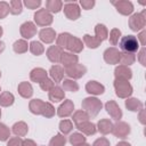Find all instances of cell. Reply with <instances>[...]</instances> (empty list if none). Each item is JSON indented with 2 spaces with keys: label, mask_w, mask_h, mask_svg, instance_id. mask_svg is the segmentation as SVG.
Instances as JSON below:
<instances>
[{
  "label": "cell",
  "mask_w": 146,
  "mask_h": 146,
  "mask_svg": "<svg viewBox=\"0 0 146 146\" xmlns=\"http://www.w3.org/2000/svg\"><path fill=\"white\" fill-rule=\"evenodd\" d=\"M72 129H73V124H72V122L70 120H63V121H60V123H59V130L64 135L71 132Z\"/></svg>",
  "instance_id": "39"
},
{
  "label": "cell",
  "mask_w": 146,
  "mask_h": 146,
  "mask_svg": "<svg viewBox=\"0 0 146 146\" xmlns=\"http://www.w3.org/2000/svg\"><path fill=\"white\" fill-rule=\"evenodd\" d=\"M76 128L82 131L83 133L90 136V135H94L96 132V125L89 121H84V122H81V123H78L76 124Z\"/></svg>",
  "instance_id": "21"
},
{
  "label": "cell",
  "mask_w": 146,
  "mask_h": 146,
  "mask_svg": "<svg viewBox=\"0 0 146 146\" xmlns=\"http://www.w3.org/2000/svg\"><path fill=\"white\" fill-rule=\"evenodd\" d=\"M22 146H35V143L31 139H25L22 141Z\"/></svg>",
  "instance_id": "52"
},
{
  "label": "cell",
  "mask_w": 146,
  "mask_h": 146,
  "mask_svg": "<svg viewBox=\"0 0 146 146\" xmlns=\"http://www.w3.org/2000/svg\"><path fill=\"white\" fill-rule=\"evenodd\" d=\"M49 73H50L51 79L55 82H62V80L64 78V70H63L62 66H59V65H52L50 67Z\"/></svg>",
  "instance_id": "19"
},
{
  "label": "cell",
  "mask_w": 146,
  "mask_h": 146,
  "mask_svg": "<svg viewBox=\"0 0 146 146\" xmlns=\"http://www.w3.org/2000/svg\"><path fill=\"white\" fill-rule=\"evenodd\" d=\"M41 114L43 116H46V117H51L55 114V108L52 107V105L50 103H44L43 110H42V113Z\"/></svg>",
  "instance_id": "44"
},
{
  "label": "cell",
  "mask_w": 146,
  "mask_h": 146,
  "mask_svg": "<svg viewBox=\"0 0 146 146\" xmlns=\"http://www.w3.org/2000/svg\"><path fill=\"white\" fill-rule=\"evenodd\" d=\"M73 108H74L73 103H72L70 99H67V100H65V102L58 107V110H57V114H58V116H60V117L68 116V115L72 114Z\"/></svg>",
  "instance_id": "14"
},
{
  "label": "cell",
  "mask_w": 146,
  "mask_h": 146,
  "mask_svg": "<svg viewBox=\"0 0 146 146\" xmlns=\"http://www.w3.org/2000/svg\"><path fill=\"white\" fill-rule=\"evenodd\" d=\"M8 13H9V3L1 1L0 2V19L5 18L8 15Z\"/></svg>",
  "instance_id": "47"
},
{
  "label": "cell",
  "mask_w": 146,
  "mask_h": 146,
  "mask_svg": "<svg viewBox=\"0 0 146 146\" xmlns=\"http://www.w3.org/2000/svg\"><path fill=\"white\" fill-rule=\"evenodd\" d=\"M64 96H65V92H64L63 88H60V87H58V86L54 87V88L49 91V99H50L51 102H55V103L60 102L62 99H64Z\"/></svg>",
  "instance_id": "20"
},
{
  "label": "cell",
  "mask_w": 146,
  "mask_h": 146,
  "mask_svg": "<svg viewBox=\"0 0 146 146\" xmlns=\"http://www.w3.org/2000/svg\"><path fill=\"white\" fill-rule=\"evenodd\" d=\"M9 135H10V131H9V128L6 127L3 123H0V140L5 141L9 138Z\"/></svg>",
  "instance_id": "45"
},
{
  "label": "cell",
  "mask_w": 146,
  "mask_h": 146,
  "mask_svg": "<svg viewBox=\"0 0 146 146\" xmlns=\"http://www.w3.org/2000/svg\"><path fill=\"white\" fill-rule=\"evenodd\" d=\"M120 48L124 52H136L139 48V41L133 35H125L120 41Z\"/></svg>",
  "instance_id": "2"
},
{
  "label": "cell",
  "mask_w": 146,
  "mask_h": 146,
  "mask_svg": "<svg viewBox=\"0 0 146 146\" xmlns=\"http://www.w3.org/2000/svg\"><path fill=\"white\" fill-rule=\"evenodd\" d=\"M14 50H15V52H18V54L25 52L27 50V43H26V41H24V40L16 41L14 43Z\"/></svg>",
  "instance_id": "41"
},
{
  "label": "cell",
  "mask_w": 146,
  "mask_h": 146,
  "mask_svg": "<svg viewBox=\"0 0 146 146\" xmlns=\"http://www.w3.org/2000/svg\"><path fill=\"white\" fill-rule=\"evenodd\" d=\"M39 36H40V39H41L43 42L50 43V42H52V41L55 40V38H56V32H55L52 29H50V27H46V29H42V30L40 31Z\"/></svg>",
  "instance_id": "15"
},
{
  "label": "cell",
  "mask_w": 146,
  "mask_h": 146,
  "mask_svg": "<svg viewBox=\"0 0 146 146\" xmlns=\"http://www.w3.org/2000/svg\"><path fill=\"white\" fill-rule=\"evenodd\" d=\"M105 107H106V111L107 113L114 119V120H120L122 117V112L120 110V107L116 105L115 102L113 100H110L105 104Z\"/></svg>",
  "instance_id": "11"
},
{
  "label": "cell",
  "mask_w": 146,
  "mask_h": 146,
  "mask_svg": "<svg viewBox=\"0 0 146 146\" xmlns=\"http://www.w3.org/2000/svg\"><path fill=\"white\" fill-rule=\"evenodd\" d=\"M116 146H131L129 143H127V141H121V143H119Z\"/></svg>",
  "instance_id": "55"
},
{
  "label": "cell",
  "mask_w": 146,
  "mask_h": 146,
  "mask_svg": "<svg viewBox=\"0 0 146 146\" xmlns=\"http://www.w3.org/2000/svg\"><path fill=\"white\" fill-rule=\"evenodd\" d=\"M114 87L116 90V95L121 98H127L132 94V87L128 82V80H121L116 79L114 82Z\"/></svg>",
  "instance_id": "3"
},
{
  "label": "cell",
  "mask_w": 146,
  "mask_h": 146,
  "mask_svg": "<svg viewBox=\"0 0 146 146\" xmlns=\"http://www.w3.org/2000/svg\"><path fill=\"white\" fill-rule=\"evenodd\" d=\"M131 76H132V74H131V70H130L128 66L120 65L119 67L115 68V78H116V79L129 80Z\"/></svg>",
  "instance_id": "18"
},
{
  "label": "cell",
  "mask_w": 146,
  "mask_h": 146,
  "mask_svg": "<svg viewBox=\"0 0 146 146\" xmlns=\"http://www.w3.org/2000/svg\"><path fill=\"white\" fill-rule=\"evenodd\" d=\"M24 5L29 9H36L41 5V1L40 0H26V1H24Z\"/></svg>",
  "instance_id": "48"
},
{
  "label": "cell",
  "mask_w": 146,
  "mask_h": 146,
  "mask_svg": "<svg viewBox=\"0 0 146 146\" xmlns=\"http://www.w3.org/2000/svg\"><path fill=\"white\" fill-rule=\"evenodd\" d=\"M92 146H110V141L106 138H99V139L95 140Z\"/></svg>",
  "instance_id": "50"
},
{
  "label": "cell",
  "mask_w": 146,
  "mask_h": 146,
  "mask_svg": "<svg viewBox=\"0 0 146 146\" xmlns=\"http://www.w3.org/2000/svg\"><path fill=\"white\" fill-rule=\"evenodd\" d=\"M135 59H136V57H135L133 54H131V52H123V54H122V52H121L120 63L123 64L124 66H128V65L132 64V63L135 62Z\"/></svg>",
  "instance_id": "33"
},
{
  "label": "cell",
  "mask_w": 146,
  "mask_h": 146,
  "mask_svg": "<svg viewBox=\"0 0 146 146\" xmlns=\"http://www.w3.org/2000/svg\"><path fill=\"white\" fill-rule=\"evenodd\" d=\"M125 106L128 107V110L132 111V112H137V111H140L143 110V104L139 99H136V98H130V99H127L125 100Z\"/></svg>",
  "instance_id": "27"
},
{
  "label": "cell",
  "mask_w": 146,
  "mask_h": 146,
  "mask_svg": "<svg viewBox=\"0 0 146 146\" xmlns=\"http://www.w3.org/2000/svg\"><path fill=\"white\" fill-rule=\"evenodd\" d=\"M66 48L68 49V50H71V51H73V52H80L81 50H82V48H83V46H82V41L80 40V39H78L76 36H70V39H68V42H67V44H66Z\"/></svg>",
  "instance_id": "16"
},
{
  "label": "cell",
  "mask_w": 146,
  "mask_h": 146,
  "mask_svg": "<svg viewBox=\"0 0 146 146\" xmlns=\"http://www.w3.org/2000/svg\"><path fill=\"white\" fill-rule=\"evenodd\" d=\"M44 103L41 99H33L30 102V111L33 114H41Z\"/></svg>",
  "instance_id": "28"
},
{
  "label": "cell",
  "mask_w": 146,
  "mask_h": 146,
  "mask_svg": "<svg viewBox=\"0 0 146 146\" xmlns=\"http://www.w3.org/2000/svg\"><path fill=\"white\" fill-rule=\"evenodd\" d=\"M95 33H96V38H97L100 42L107 39L108 32H107L106 26L103 25V24H97V25H96V27H95Z\"/></svg>",
  "instance_id": "30"
},
{
  "label": "cell",
  "mask_w": 146,
  "mask_h": 146,
  "mask_svg": "<svg viewBox=\"0 0 146 146\" xmlns=\"http://www.w3.org/2000/svg\"><path fill=\"white\" fill-rule=\"evenodd\" d=\"M40 87H41V89L44 90V91H50V90L55 87V84H54L52 80H50V79L47 78V79H44L43 81L40 82Z\"/></svg>",
  "instance_id": "46"
},
{
  "label": "cell",
  "mask_w": 146,
  "mask_h": 146,
  "mask_svg": "<svg viewBox=\"0 0 146 146\" xmlns=\"http://www.w3.org/2000/svg\"><path fill=\"white\" fill-rule=\"evenodd\" d=\"M8 146H22V139L19 137L10 138L8 141Z\"/></svg>",
  "instance_id": "51"
},
{
  "label": "cell",
  "mask_w": 146,
  "mask_h": 146,
  "mask_svg": "<svg viewBox=\"0 0 146 146\" xmlns=\"http://www.w3.org/2000/svg\"><path fill=\"white\" fill-rule=\"evenodd\" d=\"M86 141V137L82 135V133H79V132H75L73 135L70 136V143L73 145V146H79L81 144H83Z\"/></svg>",
  "instance_id": "34"
},
{
  "label": "cell",
  "mask_w": 146,
  "mask_h": 146,
  "mask_svg": "<svg viewBox=\"0 0 146 146\" xmlns=\"http://www.w3.org/2000/svg\"><path fill=\"white\" fill-rule=\"evenodd\" d=\"M3 49H5V43L0 41V54H1L2 51H3Z\"/></svg>",
  "instance_id": "56"
},
{
  "label": "cell",
  "mask_w": 146,
  "mask_h": 146,
  "mask_svg": "<svg viewBox=\"0 0 146 146\" xmlns=\"http://www.w3.org/2000/svg\"><path fill=\"white\" fill-rule=\"evenodd\" d=\"M83 41L84 43L89 47V48H97L99 44H100V41L96 38V36H91L89 34H86L83 36Z\"/></svg>",
  "instance_id": "35"
},
{
  "label": "cell",
  "mask_w": 146,
  "mask_h": 146,
  "mask_svg": "<svg viewBox=\"0 0 146 146\" xmlns=\"http://www.w3.org/2000/svg\"><path fill=\"white\" fill-rule=\"evenodd\" d=\"M63 90L75 92V91L79 90V86H78L76 82H74L72 80H64L63 81Z\"/></svg>",
  "instance_id": "37"
},
{
  "label": "cell",
  "mask_w": 146,
  "mask_h": 146,
  "mask_svg": "<svg viewBox=\"0 0 146 146\" xmlns=\"http://www.w3.org/2000/svg\"><path fill=\"white\" fill-rule=\"evenodd\" d=\"M63 7V1L59 0H48L46 1V9L49 13H58Z\"/></svg>",
  "instance_id": "25"
},
{
  "label": "cell",
  "mask_w": 146,
  "mask_h": 146,
  "mask_svg": "<svg viewBox=\"0 0 146 146\" xmlns=\"http://www.w3.org/2000/svg\"><path fill=\"white\" fill-rule=\"evenodd\" d=\"M34 22L39 26H47L52 23V15L46 9H39L34 14Z\"/></svg>",
  "instance_id": "4"
},
{
  "label": "cell",
  "mask_w": 146,
  "mask_h": 146,
  "mask_svg": "<svg viewBox=\"0 0 146 146\" xmlns=\"http://www.w3.org/2000/svg\"><path fill=\"white\" fill-rule=\"evenodd\" d=\"M144 57H145V48H143L141 50H140V54H139V60H140V63H141V65H146L145 64V60H144Z\"/></svg>",
  "instance_id": "53"
},
{
  "label": "cell",
  "mask_w": 146,
  "mask_h": 146,
  "mask_svg": "<svg viewBox=\"0 0 146 146\" xmlns=\"http://www.w3.org/2000/svg\"><path fill=\"white\" fill-rule=\"evenodd\" d=\"M86 71H87V68H86L83 65L76 63V64H74V65H72V66H70V67H66L64 72H65L70 78L79 79V78H81V76L86 73Z\"/></svg>",
  "instance_id": "7"
},
{
  "label": "cell",
  "mask_w": 146,
  "mask_h": 146,
  "mask_svg": "<svg viewBox=\"0 0 146 146\" xmlns=\"http://www.w3.org/2000/svg\"><path fill=\"white\" fill-rule=\"evenodd\" d=\"M27 125L24 122H17L13 125V132L18 137H24L27 133Z\"/></svg>",
  "instance_id": "29"
},
{
  "label": "cell",
  "mask_w": 146,
  "mask_h": 146,
  "mask_svg": "<svg viewBox=\"0 0 146 146\" xmlns=\"http://www.w3.org/2000/svg\"><path fill=\"white\" fill-rule=\"evenodd\" d=\"M89 120V115L84 112V111H76L73 115V121L75 122V124L78 123H81V122H84V121H88Z\"/></svg>",
  "instance_id": "36"
},
{
  "label": "cell",
  "mask_w": 146,
  "mask_h": 146,
  "mask_svg": "<svg viewBox=\"0 0 146 146\" xmlns=\"http://www.w3.org/2000/svg\"><path fill=\"white\" fill-rule=\"evenodd\" d=\"M0 76H1V73H0Z\"/></svg>",
  "instance_id": "60"
},
{
  "label": "cell",
  "mask_w": 146,
  "mask_h": 146,
  "mask_svg": "<svg viewBox=\"0 0 146 146\" xmlns=\"http://www.w3.org/2000/svg\"><path fill=\"white\" fill-rule=\"evenodd\" d=\"M30 76H31V80L32 81L40 83L41 81H43L44 79H47V72L43 68H40V67L39 68H34V70L31 71Z\"/></svg>",
  "instance_id": "23"
},
{
  "label": "cell",
  "mask_w": 146,
  "mask_h": 146,
  "mask_svg": "<svg viewBox=\"0 0 146 146\" xmlns=\"http://www.w3.org/2000/svg\"><path fill=\"white\" fill-rule=\"evenodd\" d=\"M80 5L82 6L83 9L89 10V9H91L95 6V1L94 0H81L80 1Z\"/></svg>",
  "instance_id": "49"
},
{
  "label": "cell",
  "mask_w": 146,
  "mask_h": 146,
  "mask_svg": "<svg viewBox=\"0 0 146 146\" xmlns=\"http://www.w3.org/2000/svg\"><path fill=\"white\" fill-rule=\"evenodd\" d=\"M120 57H121V52L117 49L113 48V47L106 49L105 52H104V59L108 64H117V63H120Z\"/></svg>",
  "instance_id": "9"
},
{
  "label": "cell",
  "mask_w": 146,
  "mask_h": 146,
  "mask_svg": "<svg viewBox=\"0 0 146 146\" xmlns=\"http://www.w3.org/2000/svg\"><path fill=\"white\" fill-rule=\"evenodd\" d=\"M82 108L84 110V112L90 116H95L98 114V112L100 111L102 108V102L97 98H94V97H89V98H86L83 102H82Z\"/></svg>",
  "instance_id": "1"
},
{
  "label": "cell",
  "mask_w": 146,
  "mask_h": 146,
  "mask_svg": "<svg viewBox=\"0 0 146 146\" xmlns=\"http://www.w3.org/2000/svg\"><path fill=\"white\" fill-rule=\"evenodd\" d=\"M112 132L120 138H125L130 132V127L125 122H117L115 125H113Z\"/></svg>",
  "instance_id": "10"
},
{
  "label": "cell",
  "mask_w": 146,
  "mask_h": 146,
  "mask_svg": "<svg viewBox=\"0 0 146 146\" xmlns=\"http://www.w3.org/2000/svg\"><path fill=\"white\" fill-rule=\"evenodd\" d=\"M98 130H99L102 133H104V135L110 133V132H112V130H113V124H112V122H111L110 120L103 119V120H100V121L98 122Z\"/></svg>",
  "instance_id": "26"
},
{
  "label": "cell",
  "mask_w": 146,
  "mask_h": 146,
  "mask_svg": "<svg viewBox=\"0 0 146 146\" xmlns=\"http://www.w3.org/2000/svg\"><path fill=\"white\" fill-rule=\"evenodd\" d=\"M1 35H2V27L0 26V36H1Z\"/></svg>",
  "instance_id": "58"
},
{
  "label": "cell",
  "mask_w": 146,
  "mask_h": 146,
  "mask_svg": "<svg viewBox=\"0 0 146 146\" xmlns=\"http://www.w3.org/2000/svg\"><path fill=\"white\" fill-rule=\"evenodd\" d=\"M86 89H87V91H88L89 94H91V95H100V94H103L104 90H105L104 86L100 84V83L97 82V81H89V82L87 83V86H86Z\"/></svg>",
  "instance_id": "17"
},
{
  "label": "cell",
  "mask_w": 146,
  "mask_h": 146,
  "mask_svg": "<svg viewBox=\"0 0 146 146\" xmlns=\"http://www.w3.org/2000/svg\"><path fill=\"white\" fill-rule=\"evenodd\" d=\"M71 34L70 33H60L57 38V46L60 48H66V44L68 42Z\"/></svg>",
  "instance_id": "40"
},
{
  "label": "cell",
  "mask_w": 146,
  "mask_h": 146,
  "mask_svg": "<svg viewBox=\"0 0 146 146\" xmlns=\"http://www.w3.org/2000/svg\"><path fill=\"white\" fill-rule=\"evenodd\" d=\"M146 18H145V10H143L139 14H133L129 19V26L132 31H139L145 27Z\"/></svg>",
  "instance_id": "5"
},
{
  "label": "cell",
  "mask_w": 146,
  "mask_h": 146,
  "mask_svg": "<svg viewBox=\"0 0 146 146\" xmlns=\"http://www.w3.org/2000/svg\"><path fill=\"white\" fill-rule=\"evenodd\" d=\"M36 33V27L32 22H25L24 24L21 25V34L25 39L32 38Z\"/></svg>",
  "instance_id": "12"
},
{
  "label": "cell",
  "mask_w": 146,
  "mask_h": 146,
  "mask_svg": "<svg viewBox=\"0 0 146 146\" xmlns=\"http://www.w3.org/2000/svg\"><path fill=\"white\" fill-rule=\"evenodd\" d=\"M64 14L68 19L75 21L80 17V7L76 2H72V1H67L64 5Z\"/></svg>",
  "instance_id": "6"
},
{
  "label": "cell",
  "mask_w": 146,
  "mask_h": 146,
  "mask_svg": "<svg viewBox=\"0 0 146 146\" xmlns=\"http://www.w3.org/2000/svg\"><path fill=\"white\" fill-rule=\"evenodd\" d=\"M18 92L22 97L24 98H30L33 94V89H32V86L27 82H22L19 83L18 86Z\"/></svg>",
  "instance_id": "24"
},
{
  "label": "cell",
  "mask_w": 146,
  "mask_h": 146,
  "mask_svg": "<svg viewBox=\"0 0 146 146\" xmlns=\"http://www.w3.org/2000/svg\"><path fill=\"white\" fill-rule=\"evenodd\" d=\"M65 143H66V139L64 136L62 135H56L49 143V146H65Z\"/></svg>",
  "instance_id": "42"
},
{
  "label": "cell",
  "mask_w": 146,
  "mask_h": 146,
  "mask_svg": "<svg viewBox=\"0 0 146 146\" xmlns=\"http://www.w3.org/2000/svg\"><path fill=\"white\" fill-rule=\"evenodd\" d=\"M62 54H63V50H62V48L58 47V46H51V47H49V49L47 50V56H48L49 60L52 62V63H58V62H60Z\"/></svg>",
  "instance_id": "13"
},
{
  "label": "cell",
  "mask_w": 146,
  "mask_h": 146,
  "mask_svg": "<svg viewBox=\"0 0 146 146\" xmlns=\"http://www.w3.org/2000/svg\"><path fill=\"white\" fill-rule=\"evenodd\" d=\"M0 116H1V111H0Z\"/></svg>",
  "instance_id": "59"
},
{
  "label": "cell",
  "mask_w": 146,
  "mask_h": 146,
  "mask_svg": "<svg viewBox=\"0 0 146 146\" xmlns=\"http://www.w3.org/2000/svg\"><path fill=\"white\" fill-rule=\"evenodd\" d=\"M113 5L117 9V11L122 15H130L133 11V5L131 1L128 0H120V1H114Z\"/></svg>",
  "instance_id": "8"
},
{
  "label": "cell",
  "mask_w": 146,
  "mask_h": 146,
  "mask_svg": "<svg viewBox=\"0 0 146 146\" xmlns=\"http://www.w3.org/2000/svg\"><path fill=\"white\" fill-rule=\"evenodd\" d=\"M30 50H31L32 54L39 56V55H41V54L43 52L44 48H43V46H42L40 42H38V41H32V42L30 43Z\"/></svg>",
  "instance_id": "38"
},
{
  "label": "cell",
  "mask_w": 146,
  "mask_h": 146,
  "mask_svg": "<svg viewBox=\"0 0 146 146\" xmlns=\"http://www.w3.org/2000/svg\"><path fill=\"white\" fill-rule=\"evenodd\" d=\"M79 146H89V145H88V144H84V143H83V144H81V145H79Z\"/></svg>",
  "instance_id": "57"
},
{
  "label": "cell",
  "mask_w": 146,
  "mask_h": 146,
  "mask_svg": "<svg viewBox=\"0 0 146 146\" xmlns=\"http://www.w3.org/2000/svg\"><path fill=\"white\" fill-rule=\"evenodd\" d=\"M13 103H14V96H13V94H10L8 91H5V92H2L0 95V105L1 106L7 107V106H10Z\"/></svg>",
  "instance_id": "32"
},
{
  "label": "cell",
  "mask_w": 146,
  "mask_h": 146,
  "mask_svg": "<svg viewBox=\"0 0 146 146\" xmlns=\"http://www.w3.org/2000/svg\"><path fill=\"white\" fill-rule=\"evenodd\" d=\"M144 36H145V31L143 30L140 32V34H139V39H140V42H141L143 46H145V39H144Z\"/></svg>",
  "instance_id": "54"
},
{
  "label": "cell",
  "mask_w": 146,
  "mask_h": 146,
  "mask_svg": "<svg viewBox=\"0 0 146 146\" xmlns=\"http://www.w3.org/2000/svg\"><path fill=\"white\" fill-rule=\"evenodd\" d=\"M23 3L19 0H11L9 2V13L13 15H18L22 13Z\"/></svg>",
  "instance_id": "31"
},
{
  "label": "cell",
  "mask_w": 146,
  "mask_h": 146,
  "mask_svg": "<svg viewBox=\"0 0 146 146\" xmlns=\"http://www.w3.org/2000/svg\"><path fill=\"white\" fill-rule=\"evenodd\" d=\"M120 35H121V31L119 29H113L111 31V33H110V42H111V44L115 46L119 42Z\"/></svg>",
  "instance_id": "43"
},
{
  "label": "cell",
  "mask_w": 146,
  "mask_h": 146,
  "mask_svg": "<svg viewBox=\"0 0 146 146\" xmlns=\"http://www.w3.org/2000/svg\"><path fill=\"white\" fill-rule=\"evenodd\" d=\"M60 62L63 63V65L66 67H70L74 64H76L78 62V56L76 55H73L71 52H63L62 54V57H60Z\"/></svg>",
  "instance_id": "22"
}]
</instances>
